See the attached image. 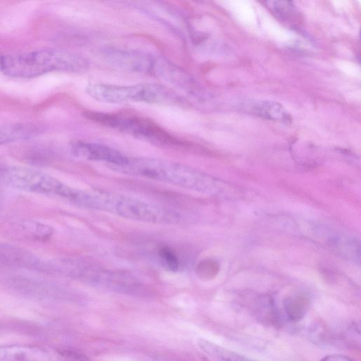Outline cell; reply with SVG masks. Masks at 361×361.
<instances>
[{
	"mask_svg": "<svg viewBox=\"0 0 361 361\" xmlns=\"http://www.w3.org/2000/svg\"><path fill=\"white\" fill-rule=\"evenodd\" d=\"M79 206L121 217L153 224H174L179 215L162 206L128 195L101 190H82Z\"/></svg>",
	"mask_w": 361,
	"mask_h": 361,
	"instance_id": "6da1fadb",
	"label": "cell"
},
{
	"mask_svg": "<svg viewBox=\"0 0 361 361\" xmlns=\"http://www.w3.org/2000/svg\"><path fill=\"white\" fill-rule=\"evenodd\" d=\"M88 68L82 56L66 51L43 49L3 56L1 71L18 78H31L48 73H81Z\"/></svg>",
	"mask_w": 361,
	"mask_h": 361,
	"instance_id": "7a4b0ae2",
	"label": "cell"
},
{
	"mask_svg": "<svg viewBox=\"0 0 361 361\" xmlns=\"http://www.w3.org/2000/svg\"><path fill=\"white\" fill-rule=\"evenodd\" d=\"M114 171L130 176L152 179L197 191L207 190V178L185 165L158 159L126 157L124 162L110 166Z\"/></svg>",
	"mask_w": 361,
	"mask_h": 361,
	"instance_id": "3957f363",
	"label": "cell"
},
{
	"mask_svg": "<svg viewBox=\"0 0 361 361\" xmlns=\"http://www.w3.org/2000/svg\"><path fill=\"white\" fill-rule=\"evenodd\" d=\"M85 91L92 98L111 104L144 102L176 104L183 102L171 90L163 85L151 83L117 85L91 82L87 85Z\"/></svg>",
	"mask_w": 361,
	"mask_h": 361,
	"instance_id": "277c9868",
	"label": "cell"
},
{
	"mask_svg": "<svg viewBox=\"0 0 361 361\" xmlns=\"http://www.w3.org/2000/svg\"><path fill=\"white\" fill-rule=\"evenodd\" d=\"M0 179L5 185L27 192L50 195L71 201L75 188L35 169L8 166L0 169Z\"/></svg>",
	"mask_w": 361,
	"mask_h": 361,
	"instance_id": "5b68a950",
	"label": "cell"
},
{
	"mask_svg": "<svg viewBox=\"0 0 361 361\" xmlns=\"http://www.w3.org/2000/svg\"><path fill=\"white\" fill-rule=\"evenodd\" d=\"M85 116L97 123L116 128L139 138L159 145H172L177 140L148 118L135 115L86 111Z\"/></svg>",
	"mask_w": 361,
	"mask_h": 361,
	"instance_id": "8992f818",
	"label": "cell"
},
{
	"mask_svg": "<svg viewBox=\"0 0 361 361\" xmlns=\"http://www.w3.org/2000/svg\"><path fill=\"white\" fill-rule=\"evenodd\" d=\"M104 56L111 65L134 72L152 73L163 68L154 56L140 51L109 48L104 50Z\"/></svg>",
	"mask_w": 361,
	"mask_h": 361,
	"instance_id": "52a82bcc",
	"label": "cell"
},
{
	"mask_svg": "<svg viewBox=\"0 0 361 361\" xmlns=\"http://www.w3.org/2000/svg\"><path fill=\"white\" fill-rule=\"evenodd\" d=\"M0 264L4 266L46 274L57 273L56 264L31 252L0 242Z\"/></svg>",
	"mask_w": 361,
	"mask_h": 361,
	"instance_id": "ba28073f",
	"label": "cell"
},
{
	"mask_svg": "<svg viewBox=\"0 0 361 361\" xmlns=\"http://www.w3.org/2000/svg\"><path fill=\"white\" fill-rule=\"evenodd\" d=\"M71 147L72 152L78 157L104 161L109 166L121 164L127 157L111 147L94 142L76 141L71 144Z\"/></svg>",
	"mask_w": 361,
	"mask_h": 361,
	"instance_id": "9c48e42d",
	"label": "cell"
},
{
	"mask_svg": "<svg viewBox=\"0 0 361 361\" xmlns=\"http://www.w3.org/2000/svg\"><path fill=\"white\" fill-rule=\"evenodd\" d=\"M248 109L255 115L264 119L290 123L292 116L280 103L271 100H255L248 104Z\"/></svg>",
	"mask_w": 361,
	"mask_h": 361,
	"instance_id": "30bf717a",
	"label": "cell"
},
{
	"mask_svg": "<svg viewBox=\"0 0 361 361\" xmlns=\"http://www.w3.org/2000/svg\"><path fill=\"white\" fill-rule=\"evenodd\" d=\"M17 234L30 240H46L52 235L54 230L49 225L35 221H23L13 226Z\"/></svg>",
	"mask_w": 361,
	"mask_h": 361,
	"instance_id": "8fae6325",
	"label": "cell"
},
{
	"mask_svg": "<svg viewBox=\"0 0 361 361\" xmlns=\"http://www.w3.org/2000/svg\"><path fill=\"white\" fill-rule=\"evenodd\" d=\"M197 344L202 351L218 361H257L206 339L200 338Z\"/></svg>",
	"mask_w": 361,
	"mask_h": 361,
	"instance_id": "7c38bea8",
	"label": "cell"
},
{
	"mask_svg": "<svg viewBox=\"0 0 361 361\" xmlns=\"http://www.w3.org/2000/svg\"><path fill=\"white\" fill-rule=\"evenodd\" d=\"M37 130L25 124H11L0 127V145L24 140L32 136Z\"/></svg>",
	"mask_w": 361,
	"mask_h": 361,
	"instance_id": "4fadbf2b",
	"label": "cell"
},
{
	"mask_svg": "<svg viewBox=\"0 0 361 361\" xmlns=\"http://www.w3.org/2000/svg\"><path fill=\"white\" fill-rule=\"evenodd\" d=\"M308 307V299L301 295L290 296L283 302L286 316L292 322L300 321L305 315Z\"/></svg>",
	"mask_w": 361,
	"mask_h": 361,
	"instance_id": "5bb4252c",
	"label": "cell"
},
{
	"mask_svg": "<svg viewBox=\"0 0 361 361\" xmlns=\"http://www.w3.org/2000/svg\"><path fill=\"white\" fill-rule=\"evenodd\" d=\"M220 269L219 262L214 259H205L201 261L196 267V273L203 279H212Z\"/></svg>",
	"mask_w": 361,
	"mask_h": 361,
	"instance_id": "9a60e30c",
	"label": "cell"
},
{
	"mask_svg": "<svg viewBox=\"0 0 361 361\" xmlns=\"http://www.w3.org/2000/svg\"><path fill=\"white\" fill-rule=\"evenodd\" d=\"M267 4L273 12L282 18L290 16L295 11L293 4L290 1H268Z\"/></svg>",
	"mask_w": 361,
	"mask_h": 361,
	"instance_id": "2e32d148",
	"label": "cell"
},
{
	"mask_svg": "<svg viewBox=\"0 0 361 361\" xmlns=\"http://www.w3.org/2000/svg\"><path fill=\"white\" fill-rule=\"evenodd\" d=\"M159 255L166 267L171 271H176L179 267V261L176 254L168 247L159 250Z\"/></svg>",
	"mask_w": 361,
	"mask_h": 361,
	"instance_id": "e0dca14e",
	"label": "cell"
},
{
	"mask_svg": "<svg viewBox=\"0 0 361 361\" xmlns=\"http://www.w3.org/2000/svg\"><path fill=\"white\" fill-rule=\"evenodd\" d=\"M58 353L63 361H90L85 355L77 351L61 350Z\"/></svg>",
	"mask_w": 361,
	"mask_h": 361,
	"instance_id": "ac0fdd59",
	"label": "cell"
},
{
	"mask_svg": "<svg viewBox=\"0 0 361 361\" xmlns=\"http://www.w3.org/2000/svg\"><path fill=\"white\" fill-rule=\"evenodd\" d=\"M320 361H355L352 358L342 355H329L324 357Z\"/></svg>",
	"mask_w": 361,
	"mask_h": 361,
	"instance_id": "d6986e66",
	"label": "cell"
},
{
	"mask_svg": "<svg viewBox=\"0 0 361 361\" xmlns=\"http://www.w3.org/2000/svg\"><path fill=\"white\" fill-rule=\"evenodd\" d=\"M2 59H3V56H1L0 54V71H1Z\"/></svg>",
	"mask_w": 361,
	"mask_h": 361,
	"instance_id": "ffe728a7",
	"label": "cell"
},
{
	"mask_svg": "<svg viewBox=\"0 0 361 361\" xmlns=\"http://www.w3.org/2000/svg\"><path fill=\"white\" fill-rule=\"evenodd\" d=\"M0 183H3L2 181L1 180V179H0Z\"/></svg>",
	"mask_w": 361,
	"mask_h": 361,
	"instance_id": "44dd1931",
	"label": "cell"
}]
</instances>
